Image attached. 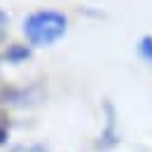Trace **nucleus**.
Returning a JSON list of instances; mask_svg holds the SVG:
<instances>
[{
  "label": "nucleus",
  "instance_id": "7",
  "mask_svg": "<svg viewBox=\"0 0 152 152\" xmlns=\"http://www.w3.org/2000/svg\"><path fill=\"white\" fill-rule=\"evenodd\" d=\"M10 152H47V148L45 145H23L21 143V145H14Z\"/></svg>",
  "mask_w": 152,
  "mask_h": 152
},
{
  "label": "nucleus",
  "instance_id": "6",
  "mask_svg": "<svg viewBox=\"0 0 152 152\" xmlns=\"http://www.w3.org/2000/svg\"><path fill=\"white\" fill-rule=\"evenodd\" d=\"M10 131H12V124H10V119H7L5 115L0 113V148L10 143Z\"/></svg>",
  "mask_w": 152,
  "mask_h": 152
},
{
  "label": "nucleus",
  "instance_id": "8",
  "mask_svg": "<svg viewBox=\"0 0 152 152\" xmlns=\"http://www.w3.org/2000/svg\"><path fill=\"white\" fill-rule=\"evenodd\" d=\"M7 28H10V14L0 7V40L5 38V33H7Z\"/></svg>",
  "mask_w": 152,
  "mask_h": 152
},
{
  "label": "nucleus",
  "instance_id": "3",
  "mask_svg": "<svg viewBox=\"0 0 152 152\" xmlns=\"http://www.w3.org/2000/svg\"><path fill=\"white\" fill-rule=\"evenodd\" d=\"M38 101L35 87H12V84H2L0 87V105H33Z\"/></svg>",
  "mask_w": 152,
  "mask_h": 152
},
{
  "label": "nucleus",
  "instance_id": "5",
  "mask_svg": "<svg viewBox=\"0 0 152 152\" xmlns=\"http://www.w3.org/2000/svg\"><path fill=\"white\" fill-rule=\"evenodd\" d=\"M136 56L145 63V68L152 73V35L145 33L136 40Z\"/></svg>",
  "mask_w": 152,
  "mask_h": 152
},
{
  "label": "nucleus",
  "instance_id": "2",
  "mask_svg": "<svg viewBox=\"0 0 152 152\" xmlns=\"http://www.w3.org/2000/svg\"><path fill=\"white\" fill-rule=\"evenodd\" d=\"M103 110H105V126H103V131H101L98 140H96V148L108 152V150H115V148L119 145L122 136H119V129H117V113H115L113 103L105 101Z\"/></svg>",
  "mask_w": 152,
  "mask_h": 152
},
{
  "label": "nucleus",
  "instance_id": "4",
  "mask_svg": "<svg viewBox=\"0 0 152 152\" xmlns=\"http://www.w3.org/2000/svg\"><path fill=\"white\" fill-rule=\"evenodd\" d=\"M31 58H33V47L28 42H10L0 52V63H7V66H21Z\"/></svg>",
  "mask_w": 152,
  "mask_h": 152
},
{
  "label": "nucleus",
  "instance_id": "1",
  "mask_svg": "<svg viewBox=\"0 0 152 152\" xmlns=\"http://www.w3.org/2000/svg\"><path fill=\"white\" fill-rule=\"evenodd\" d=\"M68 28H70L68 14L61 10H54V7L33 10L31 14L23 17V23H21V33L33 49L54 47L56 42L66 38Z\"/></svg>",
  "mask_w": 152,
  "mask_h": 152
}]
</instances>
